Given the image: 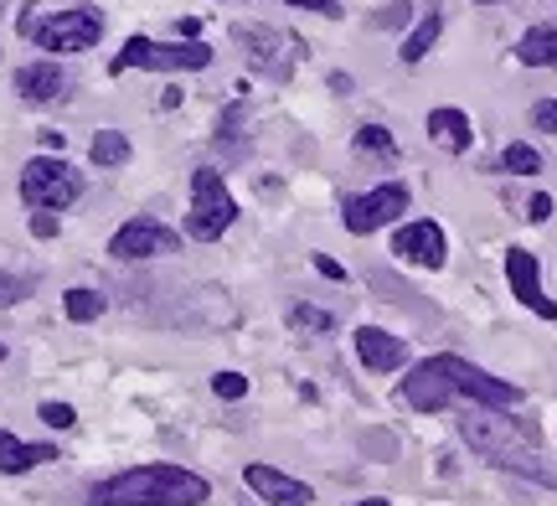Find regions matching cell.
<instances>
[{"instance_id":"1","label":"cell","mask_w":557,"mask_h":506,"mask_svg":"<svg viewBox=\"0 0 557 506\" xmlns=\"http://www.w3.org/2000/svg\"><path fill=\"white\" fill-rule=\"evenodd\" d=\"M459 434H465V445L475 449L480 460H491L496 470H511V476L532 481V486L557 491V460L537 445V429L521 424L511 408L470 404L459 414Z\"/></svg>"},{"instance_id":"2","label":"cell","mask_w":557,"mask_h":506,"mask_svg":"<svg viewBox=\"0 0 557 506\" xmlns=\"http://www.w3.org/2000/svg\"><path fill=\"white\" fill-rule=\"evenodd\" d=\"M403 404L418 408V414H438L449 404H485V408H517L521 387L491 378L485 367L465 362L455 351H438V357H423V362L403 378Z\"/></svg>"},{"instance_id":"3","label":"cell","mask_w":557,"mask_h":506,"mask_svg":"<svg viewBox=\"0 0 557 506\" xmlns=\"http://www.w3.org/2000/svg\"><path fill=\"white\" fill-rule=\"evenodd\" d=\"M212 502V481L186 466H135L88 491V506H201Z\"/></svg>"},{"instance_id":"4","label":"cell","mask_w":557,"mask_h":506,"mask_svg":"<svg viewBox=\"0 0 557 506\" xmlns=\"http://www.w3.org/2000/svg\"><path fill=\"white\" fill-rule=\"evenodd\" d=\"M16 32L58 58H78L103 37V11L88 0H26Z\"/></svg>"},{"instance_id":"5","label":"cell","mask_w":557,"mask_h":506,"mask_svg":"<svg viewBox=\"0 0 557 506\" xmlns=\"http://www.w3.org/2000/svg\"><path fill=\"white\" fill-rule=\"evenodd\" d=\"M129 67H150V73H201V67H212V47H207V41H156V37H145V32H135V37L114 52L109 78H120Z\"/></svg>"},{"instance_id":"6","label":"cell","mask_w":557,"mask_h":506,"mask_svg":"<svg viewBox=\"0 0 557 506\" xmlns=\"http://www.w3.org/2000/svg\"><path fill=\"white\" fill-rule=\"evenodd\" d=\"M233 223H238V197L227 192L222 171H212V165L191 171V212H186V233H191L197 244H218Z\"/></svg>"},{"instance_id":"7","label":"cell","mask_w":557,"mask_h":506,"mask_svg":"<svg viewBox=\"0 0 557 506\" xmlns=\"http://www.w3.org/2000/svg\"><path fill=\"white\" fill-rule=\"evenodd\" d=\"M83 197V171H73L58 156H32L21 165V202L32 212H62Z\"/></svg>"},{"instance_id":"8","label":"cell","mask_w":557,"mask_h":506,"mask_svg":"<svg viewBox=\"0 0 557 506\" xmlns=\"http://www.w3.org/2000/svg\"><path fill=\"white\" fill-rule=\"evenodd\" d=\"M109 254L124 263H145V259H171L181 254V233L160 223V218H129V223L109 238Z\"/></svg>"},{"instance_id":"9","label":"cell","mask_w":557,"mask_h":506,"mask_svg":"<svg viewBox=\"0 0 557 506\" xmlns=\"http://www.w3.org/2000/svg\"><path fill=\"white\" fill-rule=\"evenodd\" d=\"M403 212H408V186L382 182V186H372V192H361V197L346 202V233L367 238V233H377V227L398 223Z\"/></svg>"},{"instance_id":"10","label":"cell","mask_w":557,"mask_h":506,"mask_svg":"<svg viewBox=\"0 0 557 506\" xmlns=\"http://www.w3.org/2000/svg\"><path fill=\"white\" fill-rule=\"evenodd\" d=\"M393 254L403 263H418V269H444L449 263V238L434 218H418V223H403L393 233Z\"/></svg>"},{"instance_id":"11","label":"cell","mask_w":557,"mask_h":506,"mask_svg":"<svg viewBox=\"0 0 557 506\" xmlns=\"http://www.w3.org/2000/svg\"><path fill=\"white\" fill-rule=\"evenodd\" d=\"M506 284H511V295H517L532 316L557 321V300H547V295H542V263H537V254H527V248H506Z\"/></svg>"},{"instance_id":"12","label":"cell","mask_w":557,"mask_h":506,"mask_svg":"<svg viewBox=\"0 0 557 506\" xmlns=\"http://www.w3.org/2000/svg\"><path fill=\"white\" fill-rule=\"evenodd\" d=\"M243 481H248V491L269 506H310L315 502V491L305 486V481H295V476H284V470H274V466H248Z\"/></svg>"},{"instance_id":"13","label":"cell","mask_w":557,"mask_h":506,"mask_svg":"<svg viewBox=\"0 0 557 506\" xmlns=\"http://www.w3.org/2000/svg\"><path fill=\"white\" fill-rule=\"evenodd\" d=\"M233 41L248 52V62H253L259 73H269V78H284V73H289L274 26H263V21H243V26H233Z\"/></svg>"},{"instance_id":"14","label":"cell","mask_w":557,"mask_h":506,"mask_svg":"<svg viewBox=\"0 0 557 506\" xmlns=\"http://www.w3.org/2000/svg\"><path fill=\"white\" fill-rule=\"evenodd\" d=\"M351 342H357V357L367 372H398L408 362V342L393 336V331H382V325H361Z\"/></svg>"},{"instance_id":"15","label":"cell","mask_w":557,"mask_h":506,"mask_svg":"<svg viewBox=\"0 0 557 506\" xmlns=\"http://www.w3.org/2000/svg\"><path fill=\"white\" fill-rule=\"evenodd\" d=\"M73 88V78L62 73V62H26L16 67V94L26 103H58Z\"/></svg>"},{"instance_id":"16","label":"cell","mask_w":557,"mask_h":506,"mask_svg":"<svg viewBox=\"0 0 557 506\" xmlns=\"http://www.w3.org/2000/svg\"><path fill=\"white\" fill-rule=\"evenodd\" d=\"M47 460H58V445H26L11 429H0V476H26Z\"/></svg>"},{"instance_id":"17","label":"cell","mask_w":557,"mask_h":506,"mask_svg":"<svg viewBox=\"0 0 557 506\" xmlns=\"http://www.w3.org/2000/svg\"><path fill=\"white\" fill-rule=\"evenodd\" d=\"M429 140L444 145L449 156H465V150H470V140H475L470 114H465V109H434V114H429Z\"/></svg>"},{"instance_id":"18","label":"cell","mask_w":557,"mask_h":506,"mask_svg":"<svg viewBox=\"0 0 557 506\" xmlns=\"http://www.w3.org/2000/svg\"><path fill=\"white\" fill-rule=\"evenodd\" d=\"M517 58L527 62V67H557V26H532V32L517 41Z\"/></svg>"},{"instance_id":"19","label":"cell","mask_w":557,"mask_h":506,"mask_svg":"<svg viewBox=\"0 0 557 506\" xmlns=\"http://www.w3.org/2000/svg\"><path fill=\"white\" fill-rule=\"evenodd\" d=\"M129 156H135V150H129V140H124L120 129H99V135H94V145H88V161L103 165V171H120V165H129Z\"/></svg>"},{"instance_id":"20","label":"cell","mask_w":557,"mask_h":506,"mask_svg":"<svg viewBox=\"0 0 557 506\" xmlns=\"http://www.w3.org/2000/svg\"><path fill=\"white\" fill-rule=\"evenodd\" d=\"M438 32H444V16H438V11H429V16H423V21L413 26V32L403 37L398 58H403V62H423V58H429V47L438 41Z\"/></svg>"},{"instance_id":"21","label":"cell","mask_w":557,"mask_h":506,"mask_svg":"<svg viewBox=\"0 0 557 506\" xmlns=\"http://www.w3.org/2000/svg\"><path fill=\"white\" fill-rule=\"evenodd\" d=\"M62 310H67V321H99L103 310H109V300H103L99 289H67Z\"/></svg>"},{"instance_id":"22","label":"cell","mask_w":557,"mask_h":506,"mask_svg":"<svg viewBox=\"0 0 557 506\" xmlns=\"http://www.w3.org/2000/svg\"><path fill=\"white\" fill-rule=\"evenodd\" d=\"M500 171H511V176H537L542 171V150L537 145H506L500 150Z\"/></svg>"},{"instance_id":"23","label":"cell","mask_w":557,"mask_h":506,"mask_svg":"<svg viewBox=\"0 0 557 506\" xmlns=\"http://www.w3.org/2000/svg\"><path fill=\"white\" fill-rule=\"evenodd\" d=\"M289 325H295V331H315V336H325V331H336V316L320 310V305H295V310H289Z\"/></svg>"},{"instance_id":"24","label":"cell","mask_w":557,"mask_h":506,"mask_svg":"<svg viewBox=\"0 0 557 506\" xmlns=\"http://www.w3.org/2000/svg\"><path fill=\"white\" fill-rule=\"evenodd\" d=\"M357 150H372V156H393L398 145H393V135H387L382 124H361V129H357Z\"/></svg>"},{"instance_id":"25","label":"cell","mask_w":557,"mask_h":506,"mask_svg":"<svg viewBox=\"0 0 557 506\" xmlns=\"http://www.w3.org/2000/svg\"><path fill=\"white\" fill-rule=\"evenodd\" d=\"M212 393H218L222 404H233V398H248V378H243V372H218V378H212Z\"/></svg>"},{"instance_id":"26","label":"cell","mask_w":557,"mask_h":506,"mask_svg":"<svg viewBox=\"0 0 557 506\" xmlns=\"http://www.w3.org/2000/svg\"><path fill=\"white\" fill-rule=\"evenodd\" d=\"M32 295V284L16 280V274H0V310H11V305H21Z\"/></svg>"},{"instance_id":"27","label":"cell","mask_w":557,"mask_h":506,"mask_svg":"<svg viewBox=\"0 0 557 506\" xmlns=\"http://www.w3.org/2000/svg\"><path fill=\"white\" fill-rule=\"evenodd\" d=\"M41 424L47 429H73L78 424V414H73L67 404H41Z\"/></svg>"},{"instance_id":"28","label":"cell","mask_w":557,"mask_h":506,"mask_svg":"<svg viewBox=\"0 0 557 506\" xmlns=\"http://www.w3.org/2000/svg\"><path fill=\"white\" fill-rule=\"evenodd\" d=\"M377 26H408V21H413V5H408V0H387V11H377Z\"/></svg>"},{"instance_id":"29","label":"cell","mask_w":557,"mask_h":506,"mask_svg":"<svg viewBox=\"0 0 557 506\" xmlns=\"http://www.w3.org/2000/svg\"><path fill=\"white\" fill-rule=\"evenodd\" d=\"M532 124H537V129H547V135H557V99H537V103H532Z\"/></svg>"},{"instance_id":"30","label":"cell","mask_w":557,"mask_h":506,"mask_svg":"<svg viewBox=\"0 0 557 506\" xmlns=\"http://www.w3.org/2000/svg\"><path fill=\"white\" fill-rule=\"evenodd\" d=\"M284 5H299V11H320V16L341 21V5H336V0H284Z\"/></svg>"},{"instance_id":"31","label":"cell","mask_w":557,"mask_h":506,"mask_svg":"<svg viewBox=\"0 0 557 506\" xmlns=\"http://www.w3.org/2000/svg\"><path fill=\"white\" fill-rule=\"evenodd\" d=\"M527 218H532V223H547V218H553V197H547V192H537V197L527 202Z\"/></svg>"},{"instance_id":"32","label":"cell","mask_w":557,"mask_h":506,"mask_svg":"<svg viewBox=\"0 0 557 506\" xmlns=\"http://www.w3.org/2000/svg\"><path fill=\"white\" fill-rule=\"evenodd\" d=\"M32 233H37V238H58V218H52V212H37V218H32Z\"/></svg>"},{"instance_id":"33","label":"cell","mask_w":557,"mask_h":506,"mask_svg":"<svg viewBox=\"0 0 557 506\" xmlns=\"http://www.w3.org/2000/svg\"><path fill=\"white\" fill-rule=\"evenodd\" d=\"M315 269H320V274H325V280H346V269H341V263L336 259H331V254H315Z\"/></svg>"},{"instance_id":"34","label":"cell","mask_w":557,"mask_h":506,"mask_svg":"<svg viewBox=\"0 0 557 506\" xmlns=\"http://www.w3.org/2000/svg\"><path fill=\"white\" fill-rule=\"evenodd\" d=\"M351 506H393V502H382V496H367V502H351Z\"/></svg>"},{"instance_id":"35","label":"cell","mask_w":557,"mask_h":506,"mask_svg":"<svg viewBox=\"0 0 557 506\" xmlns=\"http://www.w3.org/2000/svg\"><path fill=\"white\" fill-rule=\"evenodd\" d=\"M475 5H500V0H475Z\"/></svg>"},{"instance_id":"36","label":"cell","mask_w":557,"mask_h":506,"mask_svg":"<svg viewBox=\"0 0 557 506\" xmlns=\"http://www.w3.org/2000/svg\"><path fill=\"white\" fill-rule=\"evenodd\" d=\"M0 362H5V346H0Z\"/></svg>"}]
</instances>
